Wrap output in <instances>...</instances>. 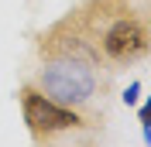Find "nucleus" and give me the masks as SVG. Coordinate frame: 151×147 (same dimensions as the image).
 <instances>
[{"instance_id":"obj_1","label":"nucleus","mask_w":151,"mask_h":147,"mask_svg":"<svg viewBox=\"0 0 151 147\" xmlns=\"http://www.w3.org/2000/svg\"><path fill=\"white\" fill-rule=\"evenodd\" d=\"M41 86H45L48 96H55V103H86L96 92V75L89 69V62H79V58H58V62L45 65L41 72Z\"/></svg>"},{"instance_id":"obj_2","label":"nucleus","mask_w":151,"mask_h":147,"mask_svg":"<svg viewBox=\"0 0 151 147\" xmlns=\"http://www.w3.org/2000/svg\"><path fill=\"white\" fill-rule=\"evenodd\" d=\"M21 96H24V120H28V127L38 130V133H41V130L52 133V130H65V127H79V123H83L72 110L45 99V96L35 92V89H24Z\"/></svg>"},{"instance_id":"obj_3","label":"nucleus","mask_w":151,"mask_h":147,"mask_svg":"<svg viewBox=\"0 0 151 147\" xmlns=\"http://www.w3.org/2000/svg\"><path fill=\"white\" fill-rule=\"evenodd\" d=\"M103 48H106V55L117 58V62H127V58L141 55V51H144V28L134 17L113 21L110 31L103 34Z\"/></svg>"},{"instance_id":"obj_4","label":"nucleus","mask_w":151,"mask_h":147,"mask_svg":"<svg viewBox=\"0 0 151 147\" xmlns=\"http://www.w3.org/2000/svg\"><path fill=\"white\" fill-rule=\"evenodd\" d=\"M137 92H141V82L127 86V92H124V103H127V106H131V103H137Z\"/></svg>"}]
</instances>
